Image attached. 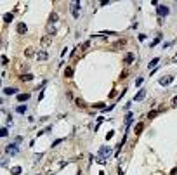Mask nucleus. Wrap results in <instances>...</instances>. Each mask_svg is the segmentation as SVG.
I'll list each match as a JSON object with an SVG mask.
<instances>
[{"label":"nucleus","mask_w":177,"mask_h":175,"mask_svg":"<svg viewBox=\"0 0 177 175\" xmlns=\"http://www.w3.org/2000/svg\"><path fill=\"white\" fill-rule=\"evenodd\" d=\"M24 56H26V57H33V56H35L33 49H31V47H30V49H26V50H24Z\"/></svg>","instance_id":"nucleus-20"},{"label":"nucleus","mask_w":177,"mask_h":175,"mask_svg":"<svg viewBox=\"0 0 177 175\" xmlns=\"http://www.w3.org/2000/svg\"><path fill=\"white\" fill-rule=\"evenodd\" d=\"M19 80H21V82H24V83H28V82H31V80H33V75H31V73H26V75H21Z\"/></svg>","instance_id":"nucleus-5"},{"label":"nucleus","mask_w":177,"mask_h":175,"mask_svg":"<svg viewBox=\"0 0 177 175\" xmlns=\"http://www.w3.org/2000/svg\"><path fill=\"white\" fill-rule=\"evenodd\" d=\"M12 19H14V14H12V12H7V14H5V17H4V21H5L7 24H9Z\"/></svg>","instance_id":"nucleus-15"},{"label":"nucleus","mask_w":177,"mask_h":175,"mask_svg":"<svg viewBox=\"0 0 177 175\" xmlns=\"http://www.w3.org/2000/svg\"><path fill=\"white\" fill-rule=\"evenodd\" d=\"M156 114H158V109H153V111H149V114H148V118H149V120H153Z\"/></svg>","instance_id":"nucleus-23"},{"label":"nucleus","mask_w":177,"mask_h":175,"mask_svg":"<svg viewBox=\"0 0 177 175\" xmlns=\"http://www.w3.org/2000/svg\"><path fill=\"white\" fill-rule=\"evenodd\" d=\"M5 152H7V154H14V152H18V146H16V144H11V146H7Z\"/></svg>","instance_id":"nucleus-7"},{"label":"nucleus","mask_w":177,"mask_h":175,"mask_svg":"<svg viewBox=\"0 0 177 175\" xmlns=\"http://www.w3.org/2000/svg\"><path fill=\"white\" fill-rule=\"evenodd\" d=\"M64 76H66V78L73 76V68H66V71H64Z\"/></svg>","instance_id":"nucleus-21"},{"label":"nucleus","mask_w":177,"mask_h":175,"mask_svg":"<svg viewBox=\"0 0 177 175\" xmlns=\"http://www.w3.org/2000/svg\"><path fill=\"white\" fill-rule=\"evenodd\" d=\"M142 82H144V78H142V76H139V78L136 80V85H137V87H141V85H142Z\"/></svg>","instance_id":"nucleus-27"},{"label":"nucleus","mask_w":177,"mask_h":175,"mask_svg":"<svg viewBox=\"0 0 177 175\" xmlns=\"http://www.w3.org/2000/svg\"><path fill=\"white\" fill-rule=\"evenodd\" d=\"M172 80H174L172 75H165V76H161V78H160V85L167 87V85H170V83H172Z\"/></svg>","instance_id":"nucleus-2"},{"label":"nucleus","mask_w":177,"mask_h":175,"mask_svg":"<svg viewBox=\"0 0 177 175\" xmlns=\"http://www.w3.org/2000/svg\"><path fill=\"white\" fill-rule=\"evenodd\" d=\"M160 40H161V36L158 35L156 38H154V42H151V47H154V45H158V43H160Z\"/></svg>","instance_id":"nucleus-26"},{"label":"nucleus","mask_w":177,"mask_h":175,"mask_svg":"<svg viewBox=\"0 0 177 175\" xmlns=\"http://www.w3.org/2000/svg\"><path fill=\"white\" fill-rule=\"evenodd\" d=\"M125 76H129V69H125V71L122 73V78H125Z\"/></svg>","instance_id":"nucleus-31"},{"label":"nucleus","mask_w":177,"mask_h":175,"mask_svg":"<svg viewBox=\"0 0 177 175\" xmlns=\"http://www.w3.org/2000/svg\"><path fill=\"white\" fill-rule=\"evenodd\" d=\"M113 135H115V132H108V135H106V139H113Z\"/></svg>","instance_id":"nucleus-30"},{"label":"nucleus","mask_w":177,"mask_h":175,"mask_svg":"<svg viewBox=\"0 0 177 175\" xmlns=\"http://www.w3.org/2000/svg\"><path fill=\"white\" fill-rule=\"evenodd\" d=\"M0 135H2V137H7V128H2V132H0Z\"/></svg>","instance_id":"nucleus-29"},{"label":"nucleus","mask_w":177,"mask_h":175,"mask_svg":"<svg viewBox=\"0 0 177 175\" xmlns=\"http://www.w3.org/2000/svg\"><path fill=\"white\" fill-rule=\"evenodd\" d=\"M109 151H111L109 147H106V146H102V147H101V151H99V154H102V156H108V154H109Z\"/></svg>","instance_id":"nucleus-16"},{"label":"nucleus","mask_w":177,"mask_h":175,"mask_svg":"<svg viewBox=\"0 0 177 175\" xmlns=\"http://www.w3.org/2000/svg\"><path fill=\"white\" fill-rule=\"evenodd\" d=\"M132 62H134V54H127V56H125V64L130 66Z\"/></svg>","instance_id":"nucleus-12"},{"label":"nucleus","mask_w":177,"mask_h":175,"mask_svg":"<svg viewBox=\"0 0 177 175\" xmlns=\"http://www.w3.org/2000/svg\"><path fill=\"white\" fill-rule=\"evenodd\" d=\"M36 59H38V61H47L49 59V54L45 52V50H40L38 56H36Z\"/></svg>","instance_id":"nucleus-8"},{"label":"nucleus","mask_w":177,"mask_h":175,"mask_svg":"<svg viewBox=\"0 0 177 175\" xmlns=\"http://www.w3.org/2000/svg\"><path fill=\"white\" fill-rule=\"evenodd\" d=\"M47 31H49L50 35L56 33V26H54V24H47Z\"/></svg>","instance_id":"nucleus-24"},{"label":"nucleus","mask_w":177,"mask_h":175,"mask_svg":"<svg viewBox=\"0 0 177 175\" xmlns=\"http://www.w3.org/2000/svg\"><path fill=\"white\" fill-rule=\"evenodd\" d=\"M142 130H144V123H137V125H136V130H134V134H136V135H141Z\"/></svg>","instance_id":"nucleus-11"},{"label":"nucleus","mask_w":177,"mask_h":175,"mask_svg":"<svg viewBox=\"0 0 177 175\" xmlns=\"http://www.w3.org/2000/svg\"><path fill=\"white\" fill-rule=\"evenodd\" d=\"M26 109H28V107H26V106H24V104H21V106H18V107H16V111H18V113H19V114H23V113H24V111H26Z\"/></svg>","instance_id":"nucleus-18"},{"label":"nucleus","mask_w":177,"mask_h":175,"mask_svg":"<svg viewBox=\"0 0 177 175\" xmlns=\"http://www.w3.org/2000/svg\"><path fill=\"white\" fill-rule=\"evenodd\" d=\"M158 61H160L158 57H154V59H153V61L149 62V69H151V71H153V69H154V66H156V64H158Z\"/></svg>","instance_id":"nucleus-19"},{"label":"nucleus","mask_w":177,"mask_h":175,"mask_svg":"<svg viewBox=\"0 0 177 175\" xmlns=\"http://www.w3.org/2000/svg\"><path fill=\"white\" fill-rule=\"evenodd\" d=\"M144 96H146V90L144 89H141L137 94H136V97H134V101H142L144 99Z\"/></svg>","instance_id":"nucleus-9"},{"label":"nucleus","mask_w":177,"mask_h":175,"mask_svg":"<svg viewBox=\"0 0 177 175\" xmlns=\"http://www.w3.org/2000/svg\"><path fill=\"white\" fill-rule=\"evenodd\" d=\"M158 16H161V17H163V16H168V14H170V9H168V7H165V5H158Z\"/></svg>","instance_id":"nucleus-3"},{"label":"nucleus","mask_w":177,"mask_h":175,"mask_svg":"<svg viewBox=\"0 0 177 175\" xmlns=\"http://www.w3.org/2000/svg\"><path fill=\"white\" fill-rule=\"evenodd\" d=\"M115 96H116V92H115V90H111V92H109V99H113Z\"/></svg>","instance_id":"nucleus-32"},{"label":"nucleus","mask_w":177,"mask_h":175,"mask_svg":"<svg viewBox=\"0 0 177 175\" xmlns=\"http://www.w3.org/2000/svg\"><path fill=\"white\" fill-rule=\"evenodd\" d=\"M125 45H127V38H120V40H116V42L113 43V50H120V49H123Z\"/></svg>","instance_id":"nucleus-1"},{"label":"nucleus","mask_w":177,"mask_h":175,"mask_svg":"<svg viewBox=\"0 0 177 175\" xmlns=\"http://www.w3.org/2000/svg\"><path fill=\"white\" fill-rule=\"evenodd\" d=\"M71 9H73V16L78 17V14H80V2H73L71 4Z\"/></svg>","instance_id":"nucleus-4"},{"label":"nucleus","mask_w":177,"mask_h":175,"mask_svg":"<svg viewBox=\"0 0 177 175\" xmlns=\"http://www.w3.org/2000/svg\"><path fill=\"white\" fill-rule=\"evenodd\" d=\"M18 90L14 89V87H7V89H4V94L5 96H12V94H16Z\"/></svg>","instance_id":"nucleus-13"},{"label":"nucleus","mask_w":177,"mask_h":175,"mask_svg":"<svg viewBox=\"0 0 177 175\" xmlns=\"http://www.w3.org/2000/svg\"><path fill=\"white\" fill-rule=\"evenodd\" d=\"M75 102H77V106H78V107H85V101H83V99H77Z\"/></svg>","instance_id":"nucleus-25"},{"label":"nucleus","mask_w":177,"mask_h":175,"mask_svg":"<svg viewBox=\"0 0 177 175\" xmlns=\"http://www.w3.org/2000/svg\"><path fill=\"white\" fill-rule=\"evenodd\" d=\"M28 99H30V94H19V96H18V101H19V102H26Z\"/></svg>","instance_id":"nucleus-14"},{"label":"nucleus","mask_w":177,"mask_h":175,"mask_svg":"<svg viewBox=\"0 0 177 175\" xmlns=\"http://www.w3.org/2000/svg\"><path fill=\"white\" fill-rule=\"evenodd\" d=\"M40 43H42V47H43V45H49V43H50V36H49V35H47V36H42Z\"/></svg>","instance_id":"nucleus-17"},{"label":"nucleus","mask_w":177,"mask_h":175,"mask_svg":"<svg viewBox=\"0 0 177 175\" xmlns=\"http://www.w3.org/2000/svg\"><path fill=\"white\" fill-rule=\"evenodd\" d=\"M170 107H177V96L172 99V102H170Z\"/></svg>","instance_id":"nucleus-28"},{"label":"nucleus","mask_w":177,"mask_h":175,"mask_svg":"<svg viewBox=\"0 0 177 175\" xmlns=\"http://www.w3.org/2000/svg\"><path fill=\"white\" fill-rule=\"evenodd\" d=\"M16 30H18V33H19V35H24V33L28 31V28H26V24H24V23H19Z\"/></svg>","instance_id":"nucleus-6"},{"label":"nucleus","mask_w":177,"mask_h":175,"mask_svg":"<svg viewBox=\"0 0 177 175\" xmlns=\"http://www.w3.org/2000/svg\"><path fill=\"white\" fill-rule=\"evenodd\" d=\"M11 173L12 175H19L21 173V168H19V166H14V168H11Z\"/></svg>","instance_id":"nucleus-22"},{"label":"nucleus","mask_w":177,"mask_h":175,"mask_svg":"<svg viewBox=\"0 0 177 175\" xmlns=\"http://www.w3.org/2000/svg\"><path fill=\"white\" fill-rule=\"evenodd\" d=\"M57 19H59L57 12H50V16H49V24H54V23H56Z\"/></svg>","instance_id":"nucleus-10"}]
</instances>
